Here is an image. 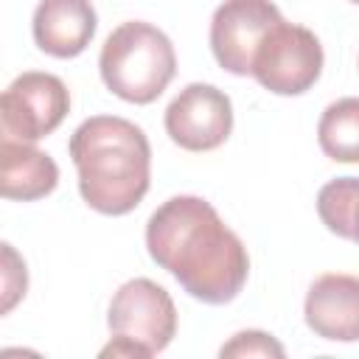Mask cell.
Here are the masks:
<instances>
[{
    "mask_svg": "<svg viewBox=\"0 0 359 359\" xmlns=\"http://www.w3.org/2000/svg\"><path fill=\"white\" fill-rule=\"evenodd\" d=\"M146 250L160 269L208 306L236 300L250 275V255L241 238L208 199L191 194L165 199L149 216Z\"/></svg>",
    "mask_w": 359,
    "mask_h": 359,
    "instance_id": "6da1fadb",
    "label": "cell"
},
{
    "mask_svg": "<svg viewBox=\"0 0 359 359\" xmlns=\"http://www.w3.org/2000/svg\"><path fill=\"white\" fill-rule=\"evenodd\" d=\"M67 151L79 171L81 199L104 213L135 210L151 182V146L146 132L118 115H93L70 135Z\"/></svg>",
    "mask_w": 359,
    "mask_h": 359,
    "instance_id": "7a4b0ae2",
    "label": "cell"
},
{
    "mask_svg": "<svg viewBox=\"0 0 359 359\" xmlns=\"http://www.w3.org/2000/svg\"><path fill=\"white\" fill-rule=\"evenodd\" d=\"M98 70L109 93L129 104H151L177 73L171 39L151 22H121L104 42Z\"/></svg>",
    "mask_w": 359,
    "mask_h": 359,
    "instance_id": "3957f363",
    "label": "cell"
},
{
    "mask_svg": "<svg viewBox=\"0 0 359 359\" xmlns=\"http://www.w3.org/2000/svg\"><path fill=\"white\" fill-rule=\"evenodd\" d=\"M323 45L306 25L275 22L252 56L255 81L275 95H303L323 73Z\"/></svg>",
    "mask_w": 359,
    "mask_h": 359,
    "instance_id": "277c9868",
    "label": "cell"
},
{
    "mask_svg": "<svg viewBox=\"0 0 359 359\" xmlns=\"http://www.w3.org/2000/svg\"><path fill=\"white\" fill-rule=\"evenodd\" d=\"M70 112V93L53 73H20L0 98L3 137L36 143L48 137Z\"/></svg>",
    "mask_w": 359,
    "mask_h": 359,
    "instance_id": "5b68a950",
    "label": "cell"
},
{
    "mask_svg": "<svg viewBox=\"0 0 359 359\" xmlns=\"http://www.w3.org/2000/svg\"><path fill=\"white\" fill-rule=\"evenodd\" d=\"M107 325L112 337H126L154 356L165 351L177 334V309L160 283L149 278H132L112 294Z\"/></svg>",
    "mask_w": 359,
    "mask_h": 359,
    "instance_id": "8992f818",
    "label": "cell"
},
{
    "mask_svg": "<svg viewBox=\"0 0 359 359\" xmlns=\"http://www.w3.org/2000/svg\"><path fill=\"white\" fill-rule=\"evenodd\" d=\"M165 132L185 151H213L233 132V104L213 84L194 81L165 107Z\"/></svg>",
    "mask_w": 359,
    "mask_h": 359,
    "instance_id": "52a82bcc",
    "label": "cell"
},
{
    "mask_svg": "<svg viewBox=\"0 0 359 359\" xmlns=\"http://www.w3.org/2000/svg\"><path fill=\"white\" fill-rule=\"evenodd\" d=\"M280 20L272 0H224L210 20V50L219 67L233 76H250L255 48Z\"/></svg>",
    "mask_w": 359,
    "mask_h": 359,
    "instance_id": "ba28073f",
    "label": "cell"
},
{
    "mask_svg": "<svg viewBox=\"0 0 359 359\" xmlns=\"http://www.w3.org/2000/svg\"><path fill=\"white\" fill-rule=\"evenodd\" d=\"M303 317L328 342H359V278L345 272L320 275L306 292Z\"/></svg>",
    "mask_w": 359,
    "mask_h": 359,
    "instance_id": "9c48e42d",
    "label": "cell"
},
{
    "mask_svg": "<svg viewBox=\"0 0 359 359\" xmlns=\"http://www.w3.org/2000/svg\"><path fill=\"white\" fill-rule=\"evenodd\" d=\"M98 28L90 0H39L31 31L39 50L56 59H73L87 50Z\"/></svg>",
    "mask_w": 359,
    "mask_h": 359,
    "instance_id": "30bf717a",
    "label": "cell"
},
{
    "mask_svg": "<svg viewBox=\"0 0 359 359\" xmlns=\"http://www.w3.org/2000/svg\"><path fill=\"white\" fill-rule=\"evenodd\" d=\"M59 185V165L50 154L25 140L3 137L0 143V191L6 199L34 202Z\"/></svg>",
    "mask_w": 359,
    "mask_h": 359,
    "instance_id": "8fae6325",
    "label": "cell"
},
{
    "mask_svg": "<svg viewBox=\"0 0 359 359\" xmlns=\"http://www.w3.org/2000/svg\"><path fill=\"white\" fill-rule=\"evenodd\" d=\"M320 149L337 163H359V98H337L317 123Z\"/></svg>",
    "mask_w": 359,
    "mask_h": 359,
    "instance_id": "7c38bea8",
    "label": "cell"
},
{
    "mask_svg": "<svg viewBox=\"0 0 359 359\" xmlns=\"http://www.w3.org/2000/svg\"><path fill=\"white\" fill-rule=\"evenodd\" d=\"M317 213L331 233L359 244V177L325 182L317 194Z\"/></svg>",
    "mask_w": 359,
    "mask_h": 359,
    "instance_id": "4fadbf2b",
    "label": "cell"
},
{
    "mask_svg": "<svg viewBox=\"0 0 359 359\" xmlns=\"http://www.w3.org/2000/svg\"><path fill=\"white\" fill-rule=\"evenodd\" d=\"M219 356H238V359H244V356H272V359H283L286 351L266 331H238L230 342H224L219 348Z\"/></svg>",
    "mask_w": 359,
    "mask_h": 359,
    "instance_id": "5bb4252c",
    "label": "cell"
},
{
    "mask_svg": "<svg viewBox=\"0 0 359 359\" xmlns=\"http://www.w3.org/2000/svg\"><path fill=\"white\" fill-rule=\"evenodd\" d=\"M3 247V314H8L20 297H25V289H28V272H25V264L22 258L14 252V247L8 241L0 244Z\"/></svg>",
    "mask_w": 359,
    "mask_h": 359,
    "instance_id": "9a60e30c",
    "label": "cell"
},
{
    "mask_svg": "<svg viewBox=\"0 0 359 359\" xmlns=\"http://www.w3.org/2000/svg\"><path fill=\"white\" fill-rule=\"evenodd\" d=\"M101 356H149V351L126 337H112V342L101 351Z\"/></svg>",
    "mask_w": 359,
    "mask_h": 359,
    "instance_id": "2e32d148",
    "label": "cell"
},
{
    "mask_svg": "<svg viewBox=\"0 0 359 359\" xmlns=\"http://www.w3.org/2000/svg\"><path fill=\"white\" fill-rule=\"evenodd\" d=\"M351 3H356V6H359V0H351Z\"/></svg>",
    "mask_w": 359,
    "mask_h": 359,
    "instance_id": "e0dca14e",
    "label": "cell"
}]
</instances>
